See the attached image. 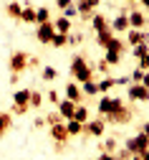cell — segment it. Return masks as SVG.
Segmentation results:
<instances>
[{
    "mask_svg": "<svg viewBox=\"0 0 149 160\" xmlns=\"http://www.w3.org/2000/svg\"><path fill=\"white\" fill-rule=\"evenodd\" d=\"M147 21H149V18H147Z\"/></svg>",
    "mask_w": 149,
    "mask_h": 160,
    "instance_id": "obj_52",
    "label": "cell"
},
{
    "mask_svg": "<svg viewBox=\"0 0 149 160\" xmlns=\"http://www.w3.org/2000/svg\"><path fill=\"white\" fill-rule=\"evenodd\" d=\"M101 160H119V158H114V155H109V152H101Z\"/></svg>",
    "mask_w": 149,
    "mask_h": 160,
    "instance_id": "obj_46",
    "label": "cell"
},
{
    "mask_svg": "<svg viewBox=\"0 0 149 160\" xmlns=\"http://www.w3.org/2000/svg\"><path fill=\"white\" fill-rule=\"evenodd\" d=\"M114 84H116V79H109V76H104V79H101V82L96 84V89H99L101 94H106V92H109V89H111Z\"/></svg>",
    "mask_w": 149,
    "mask_h": 160,
    "instance_id": "obj_25",
    "label": "cell"
},
{
    "mask_svg": "<svg viewBox=\"0 0 149 160\" xmlns=\"http://www.w3.org/2000/svg\"><path fill=\"white\" fill-rule=\"evenodd\" d=\"M10 125H13V114L10 112H0V137L10 130Z\"/></svg>",
    "mask_w": 149,
    "mask_h": 160,
    "instance_id": "obj_17",
    "label": "cell"
},
{
    "mask_svg": "<svg viewBox=\"0 0 149 160\" xmlns=\"http://www.w3.org/2000/svg\"><path fill=\"white\" fill-rule=\"evenodd\" d=\"M99 160H101V158H99Z\"/></svg>",
    "mask_w": 149,
    "mask_h": 160,
    "instance_id": "obj_53",
    "label": "cell"
},
{
    "mask_svg": "<svg viewBox=\"0 0 149 160\" xmlns=\"http://www.w3.org/2000/svg\"><path fill=\"white\" fill-rule=\"evenodd\" d=\"M48 102H53V104H58V102H61V97H58V92H56V89H51V92H48Z\"/></svg>",
    "mask_w": 149,
    "mask_h": 160,
    "instance_id": "obj_40",
    "label": "cell"
},
{
    "mask_svg": "<svg viewBox=\"0 0 149 160\" xmlns=\"http://www.w3.org/2000/svg\"><path fill=\"white\" fill-rule=\"evenodd\" d=\"M139 3H144V8H149V0H139Z\"/></svg>",
    "mask_w": 149,
    "mask_h": 160,
    "instance_id": "obj_49",
    "label": "cell"
},
{
    "mask_svg": "<svg viewBox=\"0 0 149 160\" xmlns=\"http://www.w3.org/2000/svg\"><path fill=\"white\" fill-rule=\"evenodd\" d=\"M121 107H124V99H119V97H104L101 102H99L101 117H109L111 112H116V109H121Z\"/></svg>",
    "mask_w": 149,
    "mask_h": 160,
    "instance_id": "obj_5",
    "label": "cell"
},
{
    "mask_svg": "<svg viewBox=\"0 0 149 160\" xmlns=\"http://www.w3.org/2000/svg\"><path fill=\"white\" fill-rule=\"evenodd\" d=\"M99 148H101V152H109V155H111V152L116 150V140H106V142H101Z\"/></svg>",
    "mask_w": 149,
    "mask_h": 160,
    "instance_id": "obj_30",
    "label": "cell"
},
{
    "mask_svg": "<svg viewBox=\"0 0 149 160\" xmlns=\"http://www.w3.org/2000/svg\"><path fill=\"white\" fill-rule=\"evenodd\" d=\"M104 119H106V122H111V125H129V119H132V109L121 107V109L111 112L109 117H104Z\"/></svg>",
    "mask_w": 149,
    "mask_h": 160,
    "instance_id": "obj_7",
    "label": "cell"
},
{
    "mask_svg": "<svg viewBox=\"0 0 149 160\" xmlns=\"http://www.w3.org/2000/svg\"><path fill=\"white\" fill-rule=\"evenodd\" d=\"M73 119H76V122H81V125H86V119H89V109H86V107H81V104H76Z\"/></svg>",
    "mask_w": 149,
    "mask_h": 160,
    "instance_id": "obj_21",
    "label": "cell"
},
{
    "mask_svg": "<svg viewBox=\"0 0 149 160\" xmlns=\"http://www.w3.org/2000/svg\"><path fill=\"white\" fill-rule=\"evenodd\" d=\"M132 160H142V158H139V155H132Z\"/></svg>",
    "mask_w": 149,
    "mask_h": 160,
    "instance_id": "obj_50",
    "label": "cell"
},
{
    "mask_svg": "<svg viewBox=\"0 0 149 160\" xmlns=\"http://www.w3.org/2000/svg\"><path fill=\"white\" fill-rule=\"evenodd\" d=\"M104 127H106L104 117H99V119H94V122L83 125V132H86V135H91V137H101V135H104Z\"/></svg>",
    "mask_w": 149,
    "mask_h": 160,
    "instance_id": "obj_9",
    "label": "cell"
},
{
    "mask_svg": "<svg viewBox=\"0 0 149 160\" xmlns=\"http://www.w3.org/2000/svg\"><path fill=\"white\" fill-rule=\"evenodd\" d=\"M71 76L76 79V82H94V71H91V66L83 61V56H73L71 58Z\"/></svg>",
    "mask_w": 149,
    "mask_h": 160,
    "instance_id": "obj_1",
    "label": "cell"
},
{
    "mask_svg": "<svg viewBox=\"0 0 149 160\" xmlns=\"http://www.w3.org/2000/svg\"><path fill=\"white\" fill-rule=\"evenodd\" d=\"M66 130H68V135H71V137H76V135H81V132H83V125H81V122H76V119H68V122H66Z\"/></svg>",
    "mask_w": 149,
    "mask_h": 160,
    "instance_id": "obj_22",
    "label": "cell"
},
{
    "mask_svg": "<svg viewBox=\"0 0 149 160\" xmlns=\"http://www.w3.org/2000/svg\"><path fill=\"white\" fill-rule=\"evenodd\" d=\"M73 112H76V102H71V99L58 102V114H61L63 119H73Z\"/></svg>",
    "mask_w": 149,
    "mask_h": 160,
    "instance_id": "obj_10",
    "label": "cell"
},
{
    "mask_svg": "<svg viewBox=\"0 0 149 160\" xmlns=\"http://www.w3.org/2000/svg\"><path fill=\"white\" fill-rule=\"evenodd\" d=\"M96 5H99V0H81V3H78V8H76V10H78L81 15H89V13H91V10L96 8Z\"/></svg>",
    "mask_w": 149,
    "mask_h": 160,
    "instance_id": "obj_18",
    "label": "cell"
},
{
    "mask_svg": "<svg viewBox=\"0 0 149 160\" xmlns=\"http://www.w3.org/2000/svg\"><path fill=\"white\" fill-rule=\"evenodd\" d=\"M51 137L56 140V152H61V150H66V142H68V130H66V122H56V125H51Z\"/></svg>",
    "mask_w": 149,
    "mask_h": 160,
    "instance_id": "obj_2",
    "label": "cell"
},
{
    "mask_svg": "<svg viewBox=\"0 0 149 160\" xmlns=\"http://www.w3.org/2000/svg\"><path fill=\"white\" fill-rule=\"evenodd\" d=\"M48 21H51L48 8H35V23H48Z\"/></svg>",
    "mask_w": 149,
    "mask_h": 160,
    "instance_id": "obj_26",
    "label": "cell"
},
{
    "mask_svg": "<svg viewBox=\"0 0 149 160\" xmlns=\"http://www.w3.org/2000/svg\"><path fill=\"white\" fill-rule=\"evenodd\" d=\"M53 28H56V33H71V21H68V18L66 15H61L58 18V21H53Z\"/></svg>",
    "mask_w": 149,
    "mask_h": 160,
    "instance_id": "obj_15",
    "label": "cell"
},
{
    "mask_svg": "<svg viewBox=\"0 0 149 160\" xmlns=\"http://www.w3.org/2000/svg\"><path fill=\"white\" fill-rule=\"evenodd\" d=\"M40 104H43V97H40V92H30V107H40Z\"/></svg>",
    "mask_w": 149,
    "mask_h": 160,
    "instance_id": "obj_31",
    "label": "cell"
},
{
    "mask_svg": "<svg viewBox=\"0 0 149 160\" xmlns=\"http://www.w3.org/2000/svg\"><path fill=\"white\" fill-rule=\"evenodd\" d=\"M28 53L26 51H13L10 53V61H8V66H10V74H20V71H26L28 69Z\"/></svg>",
    "mask_w": 149,
    "mask_h": 160,
    "instance_id": "obj_3",
    "label": "cell"
},
{
    "mask_svg": "<svg viewBox=\"0 0 149 160\" xmlns=\"http://www.w3.org/2000/svg\"><path fill=\"white\" fill-rule=\"evenodd\" d=\"M126 150H129L132 155H142L144 150H149V137H147L144 132H139L137 137L126 140Z\"/></svg>",
    "mask_w": 149,
    "mask_h": 160,
    "instance_id": "obj_4",
    "label": "cell"
},
{
    "mask_svg": "<svg viewBox=\"0 0 149 160\" xmlns=\"http://www.w3.org/2000/svg\"><path fill=\"white\" fill-rule=\"evenodd\" d=\"M56 5H58V8H61V10H66V8H68V5H71V0H56Z\"/></svg>",
    "mask_w": 149,
    "mask_h": 160,
    "instance_id": "obj_42",
    "label": "cell"
},
{
    "mask_svg": "<svg viewBox=\"0 0 149 160\" xmlns=\"http://www.w3.org/2000/svg\"><path fill=\"white\" fill-rule=\"evenodd\" d=\"M43 119H46V125H56V122H63V117H61L58 112H51V114H46Z\"/></svg>",
    "mask_w": 149,
    "mask_h": 160,
    "instance_id": "obj_32",
    "label": "cell"
},
{
    "mask_svg": "<svg viewBox=\"0 0 149 160\" xmlns=\"http://www.w3.org/2000/svg\"><path fill=\"white\" fill-rule=\"evenodd\" d=\"M111 33H114V31H111V26H109V28H106V31H99V38H96V43L106 48V43H109V41H111V38H114Z\"/></svg>",
    "mask_w": 149,
    "mask_h": 160,
    "instance_id": "obj_19",
    "label": "cell"
},
{
    "mask_svg": "<svg viewBox=\"0 0 149 160\" xmlns=\"http://www.w3.org/2000/svg\"><path fill=\"white\" fill-rule=\"evenodd\" d=\"M5 15L13 18V21H20V15H23V8H20L18 0H10V3L5 5Z\"/></svg>",
    "mask_w": 149,
    "mask_h": 160,
    "instance_id": "obj_13",
    "label": "cell"
},
{
    "mask_svg": "<svg viewBox=\"0 0 149 160\" xmlns=\"http://www.w3.org/2000/svg\"><path fill=\"white\" fill-rule=\"evenodd\" d=\"M129 3H139V0H129Z\"/></svg>",
    "mask_w": 149,
    "mask_h": 160,
    "instance_id": "obj_51",
    "label": "cell"
},
{
    "mask_svg": "<svg viewBox=\"0 0 149 160\" xmlns=\"http://www.w3.org/2000/svg\"><path fill=\"white\" fill-rule=\"evenodd\" d=\"M56 76H58V71H56V69H51V66H46V69H43V79H46V82H53Z\"/></svg>",
    "mask_w": 149,
    "mask_h": 160,
    "instance_id": "obj_34",
    "label": "cell"
},
{
    "mask_svg": "<svg viewBox=\"0 0 149 160\" xmlns=\"http://www.w3.org/2000/svg\"><path fill=\"white\" fill-rule=\"evenodd\" d=\"M144 53H149V51H147V43H139V46H134V56H137V58H142Z\"/></svg>",
    "mask_w": 149,
    "mask_h": 160,
    "instance_id": "obj_37",
    "label": "cell"
},
{
    "mask_svg": "<svg viewBox=\"0 0 149 160\" xmlns=\"http://www.w3.org/2000/svg\"><path fill=\"white\" fill-rule=\"evenodd\" d=\"M91 26H94V31H96V33L109 28V23H106V18H104V15H94V18H91Z\"/></svg>",
    "mask_w": 149,
    "mask_h": 160,
    "instance_id": "obj_23",
    "label": "cell"
},
{
    "mask_svg": "<svg viewBox=\"0 0 149 160\" xmlns=\"http://www.w3.org/2000/svg\"><path fill=\"white\" fill-rule=\"evenodd\" d=\"M38 61H40V58H35V56H33V58H28V69H35V66H38Z\"/></svg>",
    "mask_w": 149,
    "mask_h": 160,
    "instance_id": "obj_43",
    "label": "cell"
},
{
    "mask_svg": "<svg viewBox=\"0 0 149 160\" xmlns=\"http://www.w3.org/2000/svg\"><path fill=\"white\" fill-rule=\"evenodd\" d=\"M28 109H30L28 104H13V112H10V114H26Z\"/></svg>",
    "mask_w": 149,
    "mask_h": 160,
    "instance_id": "obj_36",
    "label": "cell"
},
{
    "mask_svg": "<svg viewBox=\"0 0 149 160\" xmlns=\"http://www.w3.org/2000/svg\"><path fill=\"white\" fill-rule=\"evenodd\" d=\"M144 23H147V18H144L142 10L129 13V28H134V31H144Z\"/></svg>",
    "mask_w": 149,
    "mask_h": 160,
    "instance_id": "obj_12",
    "label": "cell"
},
{
    "mask_svg": "<svg viewBox=\"0 0 149 160\" xmlns=\"http://www.w3.org/2000/svg\"><path fill=\"white\" fill-rule=\"evenodd\" d=\"M142 84H144V87L149 89V71H144V79H142Z\"/></svg>",
    "mask_w": 149,
    "mask_h": 160,
    "instance_id": "obj_45",
    "label": "cell"
},
{
    "mask_svg": "<svg viewBox=\"0 0 149 160\" xmlns=\"http://www.w3.org/2000/svg\"><path fill=\"white\" fill-rule=\"evenodd\" d=\"M142 132H144V135H147V137H149V122H147V125H144V127H142Z\"/></svg>",
    "mask_w": 149,
    "mask_h": 160,
    "instance_id": "obj_47",
    "label": "cell"
},
{
    "mask_svg": "<svg viewBox=\"0 0 149 160\" xmlns=\"http://www.w3.org/2000/svg\"><path fill=\"white\" fill-rule=\"evenodd\" d=\"M109 26H111V31H116V33H126V31H129V15H124V13L116 15Z\"/></svg>",
    "mask_w": 149,
    "mask_h": 160,
    "instance_id": "obj_11",
    "label": "cell"
},
{
    "mask_svg": "<svg viewBox=\"0 0 149 160\" xmlns=\"http://www.w3.org/2000/svg\"><path fill=\"white\" fill-rule=\"evenodd\" d=\"M124 48H126V46H124V41H121V38H116V36L111 38L109 43H106V51H116V53H121Z\"/></svg>",
    "mask_w": 149,
    "mask_h": 160,
    "instance_id": "obj_24",
    "label": "cell"
},
{
    "mask_svg": "<svg viewBox=\"0 0 149 160\" xmlns=\"http://www.w3.org/2000/svg\"><path fill=\"white\" fill-rule=\"evenodd\" d=\"M73 13H76V8H73V5H68V8H66V10H63V15H66V18H71V15H73Z\"/></svg>",
    "mask_w": 149,
    "mask_h": 160,
    "instance_id": "obj_44",
    "label": "cell"
},
{
    "mask_svg": "<svg viewBox=\"0 0 149 160\" xmlns=\"http://www.w3.org/2000/svg\"><path fill=\"white\" fill-rule=\"evenodd\" d=\"M139 158H142V160H149V150H144V152H142Z\"/></svg>",
    "mask_w": 149,
    "mask_h": 160,
    "instance_id": "obj_48",
    "label": "cell"
},
{
    "mask_svg": "<svg viewBox=\"0 0 149 160\" xmlns=\"http://www.w3.org/2000/svg\"><path fill=\"white\" fill-rule=\"evenodd\" d=\"M20 21H23V23H35V8H23Z\"/></svg>",
    "mask_w": 149,
    "mask_h": 160,
    "instance_id": "obj_28",
    "label": "cell"
},
{
    "mask_svg": "<svg viewBox=\"0 0 149 160\" xmlns=\"http://www.w3.org/2000/svg\"><path fill=\"white\" fill-rule=\"evenodd\" d=\"M129 99L132 102H149V89L144 84H129Z\"/></svg>",
    "mask_w": 149,
    "mask_h": 160,
    "instance_id": "obj_8",
    "label": "cell"
},
{
    "mask_svg": "<svg viewBox=\"0 0 149 160\" xmlns=\"http://www.w3.org/2000/svg\"><path fill=\"white\" fill-rule=\"evenodd\" d=\"M126 36H129V43H132V46L147 43V33H144V31H134V28H129V31H126Z\"/></svg>",
    "mask_w": 149,
    "mask_h": 160,
    "instance_id": "obj_14",
    "label": "cell"
},
{
    "mask_svg": "<svg viewBox=\"0 0 149 160\" xmlns=\"http://www.w3.org/2000/svg\"><path fill=\"white\" fill-rule=\"evenodd\" d=\"M99 71H101L104 76H106V71H109V64H106V61H104V58H101V61H99Z\"/></svg>",
    "mask_w": 149,
    "mask_h": 160,
    "instance_id": "obj_41",
    "label": "cell"
},
{
    "mask_svg": "<svg viewBox=\"0 0 149 160\" xmlns=\"http://www.w3.org/2000/svg\"><path fill=\"white\" fill-rule=\"evenodd\" d=\"M66 43H68V36H66V33H56V36H53V41H51L53 48H63Z\"/></svg>",
    "mask_w": 149,
    "mask_h": 160,
    "instance_id": "obj_27",
    "label": "cell"
},
{
    "mask_svg": "<svg viewBox=\"0 0 149 160\" xmlns=\"http://www.w3.org/2000/svg\"><path fill=\"white\" fill-rule=\"evenodd\" d=\"M109 66H116L119 61H121V53H116V51H106V58H104Z\"/></svg>",
    "mask_w": 149,
    "mask_h": 160,
    "instance_id": "obj_29",
    "label": "cell"
},
{
    "mask_svg": "<svg viewBox=\"0 0 149 160\" xmlns=\"http://www.w3.org/2000/svg\"><path fill=\"white\" fill-rule=\"evenodd\" d=\"M66 99H71V102L81 104V99H83V94H81V89H78L76 84H68V87H66Z\"/></svg>",
    "mask_w": 149,
    "mask_h": 160,
    "instance_id": "obj_16",
    "label": "cell"
},
{
    "mask_svg": "<svg viewBox=\"0 0 149 160\" xmlns=\"http://www.w3.org/2000/svg\"><path fill=\"white\" fill-rule=\"evenodd\" d=\"M142 79H144V71H142V69H137V71L132 74V82H134V84H142Z\"/></svg>",
    "mask_w": 149,
    "mask_h": 160,
    "instance_id": "obj_39",
    "label": "cell"
},
{
    "mask_svg": "<svg viewBox=\"0 0 149 160\" xmlns=\"http://www.w3.org/2000/svg\"><path fill=\"white\" fill-rule=\"evenodd\" d=\"M15 104H28L30 107V89H23V92H15Z\"/></svg>",
    "mask_w": 149,
    "mask_h": 160,
    "instance_id": "obj_20",
    "label": "cell"
},
{
    "mask_svg": "<svg viewBox=\"0 0 149 160\" xmlns=\"http://www.w3.org/2000/svg\"><path fill=\"white\" fill-rule=\"evenodd\" d=\"M53 36H56V28H53V21L48 23H38V31H35V38L40 43H51L53 41Z\"/></svg>",
    "mask_w": 149,
    "mask_h": 160,
    "instance_id": "obj_6",
    "label": "cell"
},
{
    "mask_svg": "<svg viewBox=\"0 0 149 160\" xmlns=\"http://www.w3.org/2000/svg\"><path fill=\"white\" fill-rule=\"evenodd\" d=\"M139 69H142V71H149V53H144V56L139 58Z\"/></svg>",
    "mask_w": 149,
    "mask_h": 160,
    "instance_id": "obj_38",
    "label": "cell"
},
{
    "mask_svg": "<svg viewBox=\"0 0 149 160\" xmlns=\"http://www.w3.org/2000/svg\"><path fill=\"white\" fill-rule=\"evenodd\" d=\"M81 41H83V33H71V36H68V43H71V46H78Z\"/></svg>",
    "mask_w": 149,
    "mask_h": 160,
    "instance_id": "obj_35",
    "label": "cell"
},
{
    "mask_svg": "<svg viewBox=\"0 0 149 160\" xmlns=\"http://www.w3.org/2000/svg\"><path fill=\"white\" fill-rule=\"evenodd\" d=\"M83 92H86L89 97H94V94H99V89H96V84H94V82H83Z\"/></svg>",
    "mask_w": 149,
    "mask_h": 160,
    "instance_id": "obj_33",
    "label": "cell"
}]
</instances>
